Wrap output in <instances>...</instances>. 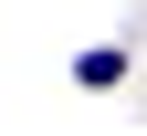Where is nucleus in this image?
Masks as SVG:
<instances>
[{"label": "nucleus", "mask_w": 147, "mask_h": 136, "mask_svg": "<svg viewBox=\"0 0 147 136\" xmlns=\"http://www.w3.org/2000/svg\"><path fill=\"white\" fill-rule=\"evenodd\" d=\"M116 73H126V52H116V42H95V52H84V63H74V84H95V94H105V84H116Z\"/></svg>", "instance_id": "obj_1"}]
</instances>
